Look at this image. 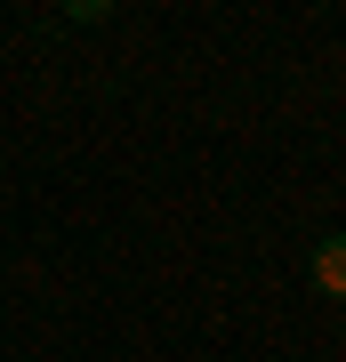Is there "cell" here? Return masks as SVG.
Wrapping results in <instances>:
<instances>
[{"instance_id":"cell-1","label":"cell","mask_w":346,"mask_h":362,"mask_svg":"<svg viewBox=\"0 0 346 362\" xmlns=\"http://www.w3.org/2000/svg\"><path fill=\"white\" fill-rule=\"evenodd\" d=\"M306 274H314V290H322V298H346V233H330V242L314 250V266H306Z\"/></svg>"}]
</instances>
